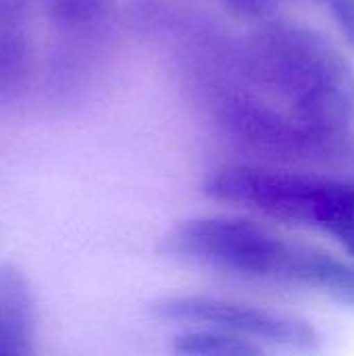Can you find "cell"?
Instances as JSON below:
<instances>
[{"instance_id": "6da1fadb", "label": "cell", "mask_w": 354, "mask_h": 356, "mask_svg": "<svg viewBox=\"0 0 354 356\" xmlns=\"http://www.w3.org/2000/svg\"><path fill=\"white\" fill-rule=\"evenodd\" d=\"M165 250L227 275L321 294L354 309V259L280 232L250 213H207L179 221Z\"/></svg>"}, {"instance_id": "7a4b0ae2", "label": "cell", "mask_w": 354, "mask_h": 356, "mask_svg": "<svg viewBox=\"0 0 354 356\" xmlns=\"http://www.w3.org/2000/svg\"><path fill=\"white\" fill-rule=\"evenodd\" d=\"M242 46L252 86L315 129L354 134V69L325 33L271 15Z\"/></svg>"}, {"instance_id": "3957f363", "label": "cell", "mask_w": 354, "mask_h": 356, "mask_svg": "<svg viewBox=\"0 0 354 356\" xmlns=\"http://www.w3.org/2000/svg\"><path fill=\"white\" fill-rule=\"evenodd\" d=\"M213 131L244 161L354 171V134H328L294 117L244 73H217L186 83Z\"/></svg>"}, {"instance_id": "277c9868", "label": "cell", "mask_w": 354, "mask_h": 356, "mask_svg": "<svg viewBox=\"0 0 354 356\" xmlns=\"http://www.w3.org/2000/svg\"><path fill=\"white\" fill-rule=\"evenodd\" d=\"M200 192L271 223L321 232L354 259V171L330 175L242 159L211 169Z\"/></svg>"}, {"instance_id": "5b68a950", "label": "cell", "mask_w": 354, "mask_h": 356, "mask_svg": "<svg viewBox=\"0 0 354 356\" xmlns=\"http://www.w3.org/2000/svg\"><path fill=\"white\" fill-rule=\"evenodd\" d=\"M148 311L161 321L213 325L261 342L263 346L271 344L294 350H315L321 344V336L309 319L225 296L171 294L150 300Z\"/></svg>"}, {"instance_id": "8992f818", "label": "cell", "mask_w": 354, "mask_h": 356, "mask_svg": "<svg viewBox=\"0 0 354 356\" xmlns=\"http://www.w3.org/2000/svg\"><path fill=\"white\" fill-rule=\"evenodd\" d=\"M38 296L23 267L0 263V356H31L38 350Z\"/></svg>"}, {"instance_id": "52a82bcc", "label": "cell", "mask_w": 354, "mask_h": 356, "mask_svg": "<svg viewBox=\"0 0 354 356\" xmlns=\"http://www.w3.org/2000/svg\"><path fill=\"white\" fill-rule=\"evenodd\" d=\"M33 73L27 13H0V102L21 98Z\"/></svg>"}, {"instance_id": "ba28073f", "label": "cell", "mask_w": 354, "mask_h": 356, "mask_svg": "<svg viewBox=\"0 0 354 356\" xmlns=\"http://www.w3.org/2000/svg\"><path fill=\"white\" fill-rule=\"evenodd\" d=\"M171 350L182 356H255L265 355L267 346L221 327L188 325L171 338Z\"/></svg>"}, {"instance_id": "9c48e42d", "label": "cell", "mask_w": 354, "mask_h": 356, "mask_svg": "<svg viewBox=\"0 0 354 356\" xmlns=\"http://www.w3.org/2000/svg\"><path fill=\"white\" fill-rule=\"evenodd\" d=\"M113 15V0H48L50 21L75 35L94 33Z\"/></svg>"}, {"instance_id": "30bf717a", "label": "cell", "mask_w": 354, "mask_h": 356, "mask_svg": "<svg viewBox=\"0 0 354 356\" xmlns=\"http://www.w3.org/2000/svg\"><path fill=\"white\" fill-rule=\"evenodd\" d=\"M213 2L221 4L227 13H232L244 21L259 23L273 15L277 0H213Z\"/></svg>"}, {"instance_id": "8fae6325", "label": "cell", "mask_w": 354, "mask_h": 356, "mask_svg": "<svg viewBox=\"0 0 354 356\" xmlns=\"http://www.w3.org/2000/svg\"><path fill=\"white\" fill-rule=\"evenodd\" d=\"M323 2L330 19L340 31L342 40L354 50V0H319Z\"/></svg>"}]
</instances>
